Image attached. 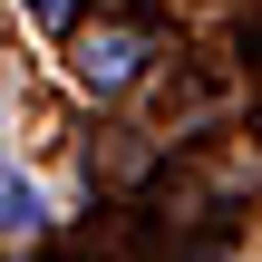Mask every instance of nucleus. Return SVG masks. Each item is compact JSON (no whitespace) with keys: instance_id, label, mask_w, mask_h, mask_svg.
Wrapping results in <instances>:
<instances>
[{"instance_id":"nucleus-1","label":"nucleus","mask_w":262,"mask_h":262,"mask_svg":"<svg viewBox=\"0 0 262 262\" xmlns=\"http://www.w3.org/2000/svg\"><path fill=\"white\" fill-rule=\"evenodd\" d=\"M136 68H146V29H88V39H78V78H88L97 97L136 88Z\"/></svg>"},{"instance_id":"nucleus-2","label":"nucleus","mask_w":262,"mask_h":262,"mask_svg":"<svg viewBox=\"0 0 262 262\" xmlns=\"http://www.w3.org/2000/svg\"><path fill=\"white\" fill-rule=\"evenodd\" d=\"M49 224V204H39V185H19V175H0V233H39Z\"/></svg>"},{"instance_id":"nucleus-3","label":"nucleus","mask_w":262,"mask_h":262,"mask_svg":"<svg viewBox=\"0 0 262 262\" xmlns=\"http://www.w3.org/2000/svg\"><path fill=\"white\" fill-rule=\"evenodd\" d=\"M29 10H39V29H68L78 19V0H29Z\"/></svg>"}]
</instances>
